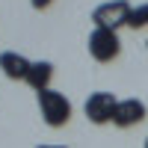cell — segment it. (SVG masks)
Here are the masks:
<instances>
[{"instance_id": "6da1fadb", "label": "cell", "mask_w": 148, "mask_h": 148, "mask_svg": "<svg viewBox=\"0 0 148 148\" xmlns=\"http://www.w3.org/2000/svg\"><path fill=\"white\" fill-rule=\"evenodd\" d=\"M36 95H39V110H42V119H45L47 127H62V125H68V119H71V101H68L62 92L42 89V92H36Z\"/></svg>"}, {"instance_id": "7a4b0ae2", "label": "cell", "mask_w": 148, "mask_h": 148, "mask_svg": "<svg viewBox=\"0 0 148 148\" xmlns=\"http://www.w3.org/2000/svg\"><path fill=\"white\" fill-rule=\"evenodd\" d=\"M119 53H121V39H119L116 30L95 27L89 33V56L95 62H113Z\"/></svg>"}, {"instance_id": "3957f363", "label": "cell", "mask_w": 148, "mask_h": 148, "mask_svg": "<svg viewBox=\"0 0 148 148\" xmlns=\"http://www.w3.org/2000/svg\"><path fill=\"white\" fill-rule=\"evenodd\" d=\"M130 9L133 6L127 3V0H110V3L95 6L92 21H95V27H104V30H116L119 33V27H127Z\"/></svg>"}, {"instance_id": "277c9868", "label": "cell", "mask_w": 148, "mask_h": 148, "mask_svg": "<svg viewBox=\"0 0 148 148\" xmlns=\"http://www.w3.org/2000/svg\"><path fill=\"white\" fill-rule=\"evenodd\" d=\"M116 104L119 101H116L113 92H92L86 98V104H83V113H86V119L92 125H107V121H113Z\"/></svg>"}, {"instance_id": "5b68a950", "label": "cell", "mask_w": 148, "mask_h": 148, "mask_svg": "<svg viewBox=\"0 0 148 148\" xmlns=\"http://www.w3.org/2000/svg\"><path fill=\"white\" fill-rule=\"evenodd\" d=\"M145 116H148V110H145V104L139 101V98H125V101L116 104L113 125L116 127H133V125H139Z\"/></svg>"}, {"instance_id": "8992f818", "label": "cell", "mask_w": 148, "mask_h": 148, "mask_svg": "<svg viewBox=\"0 0 148 148\" xmlns=\"http://www.w3.org/2000/svg\"><path fill=\"white\" fill-rule=\"evenodd\" d=\"M30 65H33L30 59L15 53V51H3V53H0V71H3L9 80H27Z\"/></svg>"}, {"instance_id": "52a82bcc", "label": "cell", "mask_w": 148, "mask_h": 148, "mask_svg": "<svg viewBox=\"0 0 148 148\" xmlns=\"http://www.w3.org/2000/svg\"><path fill=\"white\" fill-rule=\"evenodd\" d=\"M51 77H53V65L47 59H39V62L30 65V74L24 83H30L36 92H42V89H51Z\"/></svg>"}, {"instance_id": "ba28073f", "label": "cell", "mask_w": 148, "mask_h": 148, "mask_svg": "<svg viewBox=\"0 0 148 148\" xmlns=\"http://www.w3.org/2000/svg\"><path fill=\"white\" fill-rule=\"evenodd\" d=\"M127 27H130V30H142V27H148V3H139V6L130 9Z\"/></svg>"}, {"instance_id": "9c48e42d", "label": "cell", "mask_w": 148, "mask_h": 148, "mask_svg": "<svg viewBox=\"0 0 148 148\" xmlns=\"http://www.w3.org/2000/svg\"><path fill=\"white\" fill-rule=\"evenodd\" d=\"M51 3H53V0H30V6H33V9H47Z\"/></svg>"}, {"instance_id": "30bf717a", "label": "cell", "mask_w": 148, "mask_h": 148, "mask_svg": "<svg viewBox=\"0 0 148 148\" xmlns=\"http://www.w3.org/2000/svg\"><path fill=\"white\" fill-rule=\"evenodd\" d=\"M39 148H68V145H39Z\"/></svg>"}, {"instance_id": "8fae6325", "label": "cell", "mask_w": 148, "mask_h": 148, "mask_svg": "<svg viewBox=\"0 0 148 148\" xmlns=\"http://www.w3.org/2000/svg\"><path fill=\"white\" fill-rule=\"evenodd\" d=\"M145 148H148V136H145Z\"/></svg>"}]
</instances>
